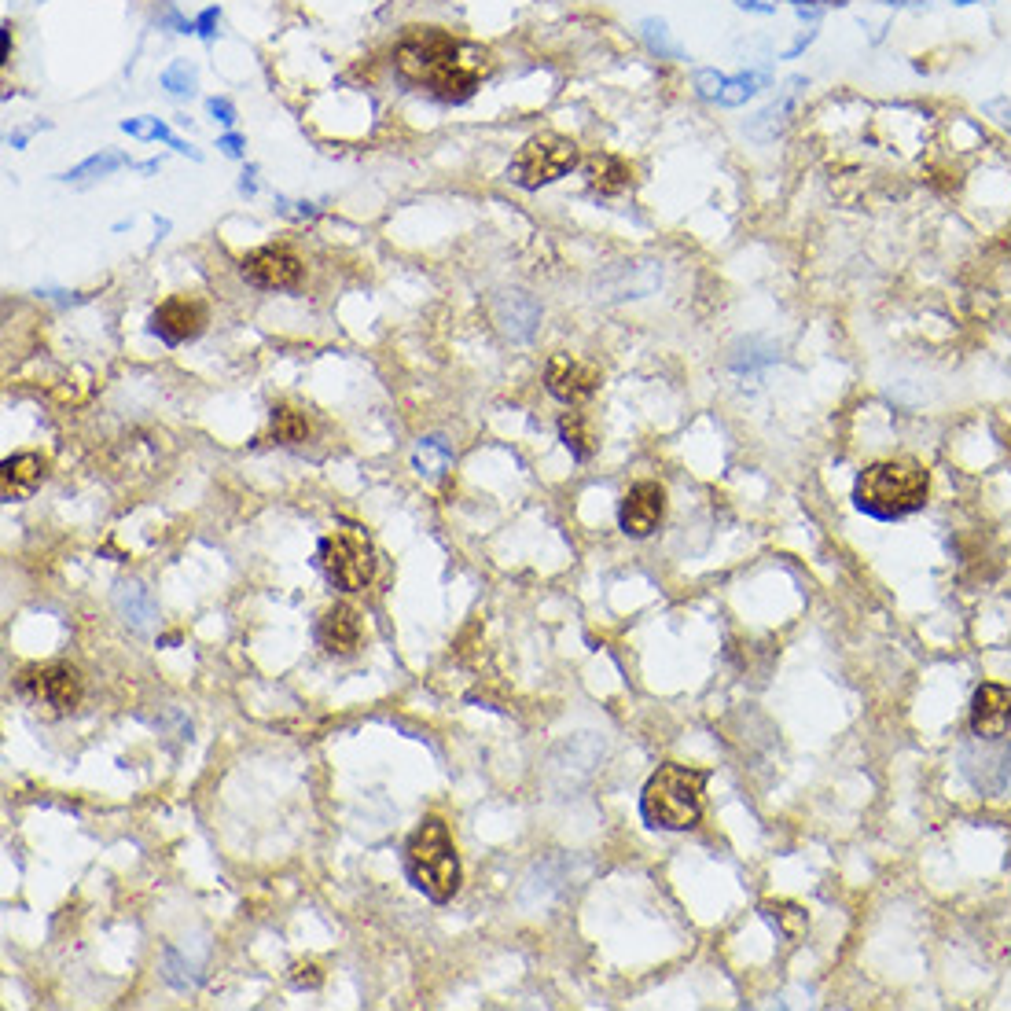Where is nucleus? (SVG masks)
<instances>
[{"label": "nucleus", "instance_id": "f257e3e1", "mask_svg": "<svg viewBox=\"0 0 1011 1011\" xmlns=\"http://www.w3.org/2000/svg\"><path fill=\"white\" fill-rule=\"evenodd\" d=\"M401 78L420 85L442 103H464L493 74L489 48L460 41L438 26H409L394 48Z\"/></svg>", "mask_w": 1011, "mask_h": 1011}, {"label": "nucleus", "instance_id": "f03ea898", "mask_svg": "<svg viewBox=\"0 0 1011 1011\" xmlns=\"http://www.w3.org/2000/svg\"><path fill=\"white\" fill-rule=\"evenodd\" d=\"M927 489H931V478H927L923 464H916V460H879V464H868L857 475L853 504L872 519L894 523V519L920 512L927 504Z\"/></svg>", "mask_w": 1011, "mask_h": 1011}, {"label": "nucleus", "instance_id": "7ed1b4c3", "mask_svg": "<svg viewBox=\"0 0 1011 1011\" xmlns=\"http://www.w3.org/2000/svg\"><path fill=\"white\" fill-rule=\"evenodd\" d=\"M703 769H688V765H659L648 776V784L640 791V813L651 828L662 831H688L703 817Z\"/></svg>", "mask_w": 1011, "mask_h": 1011}, {"label": "nucleus", "instance_id": "20e7f679", "mask_svg": "<svg viewBox=\"0 0 1011 1011\" xmlns=\"http://www.w3.org/2000/svg\"><path fill=\"white\" fill-rule=\"evenodd\" d=\"M405 872H409L412 887L434 905L456 898L460 890V857H456L453 835L445 828V820L427 817L420 828L412 831L405 842Z\"/></svg>", "mask_w": 1011, "mask_h": 1011}, {"label": "nucleus", "instance_id": "39448f33", "mask_svg": "<svg viewBox=\"0 0 1011 1011\" xmlns=\"http://www.w3.org/2000/svg\"><path fill=\"white\" fill-rule=\"evenodd\" d=\"M581 162V148L563 133H537L519 148V155L508 166V181L526 188V192H537L545 184L563 181L570 170H578Z\"/></svg>", "mask_w": 1011, "mask_h": 1011}, {"label": "nucleus", "instance_id": "423d86ee", "mask_svg": "<svg viewBox=\"0 0 1011 1011\" xmlns=\"http://www.w3.org/2000/svg\"><path fill=\"white\" fill-rule=\"evenodd\" d=\"M317 563L324 570V578L342 592H361L375 578L372 545L353 530H339V534L324 537L317 545Z\"/></svg>", "mask_w": 1011, "mask_h": 1011}, {"label": "nucleus", "instance_id": "0eeeda50", "mask_svg": "<svg viewBox=\"0 0 1011 1011\" xmlns=\"http://www.w3.org/2000/svg\"><path fill=\"white\" fill-rule=\"evenodd\" d=\"M19 692L30 695L37 706H48L52 714H70L81 703L85 684L74 666H45V670H26L19 677Z\"/></svg>", "mask_w": 1011, "mask_h": 1011}, {"label": "nucleus", "instance_id": "6e6552de", "mask_svg": "<svg viewBox=\"0 0 1011 1011\" xmlns=\"http://www.w3.org/2000/svg\"><path fill=\"white\" fill-rule=\"evenodd\" d=\"M239 273H243L247 284L262 287V291H291V287L302 284L306 265H302L295 250L273 243V247H258L254 254H247L239 262Z\"/></svg>", "mask_w": 1011, "mask_h": 1011}, {"label": "nucleus", "instance_id": "1a4fd4ad", "mask_svg": "<svg viewBox=\"0 0 1011 1011\" xmlns=\"http://www.w3.org/2000/svg\"><path fill=\"white\" fill-rule=\"evenodd\" d=\"M206 302L192 295H173L166 302H159V309L151 313L148 328L151 335H159L166 346H181V342H192L203 335L206 328Z\"/></svg>", "mask_w": 1011, "mask_h": 1011}, {"label": "nucleus", "instance_id": "9d476101", "mask_svg": "<svg viewBox=\"0 0 1011 1011\" xmlns=\"http://www.w3.org/2000/svg\"><path fill=\"white\" fill-rule=\"evenodd\" d=\"M545 387L563 405H581L600 390V368L570 353H552L545 364Z\"/></svg>", "mask_w": 1011, "mask_h": 1011}, {"label": "nucleus", "instance_id": "9b49d317", "mask_svg": "<svg viewBox=\"0 0 1011 1011\" xmlns=\"http://www.w3.org/2000/svg\"><path fill=\"white\" fill-rule=\"evenodd\" d=\"M666 515V489L659 482H637L618 504V526L625 537H651Z\"/></svg>", "mask_w": 1011, "mask_h": 1011}, {"label": "nucleus", "instance_id": "f8f14e48", "mask_svg": "<svg viewBox=\"0 0 1011 1011\" xmlns=\"http://www.w3.org/2000/svg\"><path fill=\"white\" fill-rule=\"evenodd\" d=\"M971 732L978 739H1004L1011 732V688L982 684L971 703Z\"/></svg>", "mask_w": 1011, "mask_h": 1011}, {"label": "nucleus", "instance_id": "ddd939ff", "mask_svg": "<svg viewBox=\"0 0 1011 1011\" xmlns=\"http://www.w3.org/2000/svg\"><path fill=\"white\" fill-rule=\"evenodd\" d=\"M317 640L328 655H353L361 644V618L350 603H335L320 614L317 622Z\"/></svg>", "mask_w": 1011, "mask_h": 1011}, {"label": "nucleus", "instance_id": "4468645a", "mask_svg": "<svg viewBox=\"0 0 1011 1011\" xmlns=\"http://www.w3.org/2000/svg\"><path fill=\"white\" fill-rule=\"evenodd\" d=\"M493 317H497L500 331L515 342H526L534 335V328L541 324V306L526 291H504V295L493 302Z\"/></svg>", "mask_w": 1011, "mask_h": 1011}, {"label": "nucleus", "instance_id": "2eb2a0df", "mask_svg": "<svg viewBox=\"0 0 1011 1011\" xmlns=\"http://www.w3.org/2000/svg\"><path fill=\"white\" fill-rule=\"evenodd\" d=\"M45 478V460L37 453H15L0 467V489L4 500H26Z\"/></svg>", "mask_w": 1011, "mask_h": 1011}, {"label": "nucleus", "instance_id": "dca6fc26", "mask_svg": "<svg viewBox=\"0 0 1011 1011\" xmlns=\"http://www.w3.org/2000/svg\"><path fill=\"white\" fill-rule=\"evenodd\" d=\"M585 181H589L592 192L622 195L625 188L633 184V166H629L622 155L600 151V155H589V159H585Z\"/></svg>", "mask_w": 1011, "mask_h": 1011}, {"label": "nucleus", "instance_id": "f3484780", "mask_svg": "<svg viewBox=\"0 0 1011 1011\" xmlns=\"http://www.w3.org/2000/svg\"><path fill=\"white\" fill-rule=\"evenodd\" d=\"M203 967H206V945L199 949V953H192V942H188V938L177 942V945H170L166 956H162V975H166V982L177 986V989L199 986Z\"/></svg>", "mask_w": 1011, "mask_h": 1011}, {"label": "nucleus", "instance_id": "a211bd4d", "mask_svg": "<svg viewBox=\"0 0 1011 1011\" xmlns=\"http://www.w3.org/2000/svg\"><path fill=\"white\" fill-rule=\"evenodd\" d=\"M114 607H118V618H122L133 633H148L151 625H155V600H151V592L144 585H122V589L114 592Z\"/></svg>", "mask_w": 1011, "mask_h": 1011}, {"label": "nucleus", "instance_id": "6ab92c4d", "mask_svg": "<svg viewBox=\"0 0 1011 1011\" xmlns=\"http://www.w3.org/2000/svg\"><path fill=\"white\" fill-rule=\"evenodd\" d=\"M795 114H798V96H791V92H780V96H776L769 107H762V111L750 118V125H747L750 137L776 140L787 129V122H791Z\"/></svg>", "mask_w": 1011, "mask_h": 1011}, {"label": "nucleus", "instance_id": "aec40b11", "mask_svg": "<svg viewBox=\"0 0 1011 1011\" xmlns=\"http://www.w3.org/2000/svg\"><path fill=\"white\" fill-rule=\"evenodd\" d=\"M269 438L276 445H298L309 438V420L306 412L291 409V405H276L273 420H269Z\"/></svg>", "mask_w": 1011, "mask_h": 1011}, {"label": "nucleus", "instance_id": "412c9836", "mask_svg": "<svg viewBox=\"0 0 1011 1011\" xmlns=\"http://www.w3.org/2000/svg\"><path fill=\"white\" fill-rule=\"evenodd\" d=\"M559 442L567 445L574 460H589L592 456V434L589 423L581 420V412H563L559 416Z\"/></svg>", "mask_w": 1011, "mask_h": 1011}, {"label": "nucleus", "instance_id": "4be33fe9", "mask_svg": "<svg viewBox=\"0 0 1011 1011\" xmlns=\"http://www.w3.org/2000/svg\"><path fill=\"white\" fill-rule=\"evenodd\" d=\"M762 912H765V920L773 923L780 934H787V938H798L809 923L806 909H798L795 901H765Z\"/></svg>", "mask_w": 1011, "mask_h": 1011}, {"label": "nucleus", "instance_id": "5701e85b", "mask_svg": "<svg viewBox=\"0 0 1011 1011\" xmlns=\"http://www.w3.org/2000/svg\"><path fill=\"white\" fill-rule=\"evenodd\" d=\"M640 37H644V45H648L651 56H659V59H684V48L673 41L666 19H644V23H640Z\"/></svg>", "mask_w": 1011, "mask_h": 1011}, {"label": "nucleus", "instance_id": "b1692460", "mask_svg": "<svg viewBox=\"0 0 1011 1011\" xmlns=\"http://www.w3.org/2000/svg\"><path fill=\"white\" fill-rule=\"evenodd\" d=\"M412 464H416V471L423 478H438L449 467V449L442 445V438H423L416 456H412Z\"/></svg>", "mask_w": 1011, "mask_h": 1011}, {"label": "nucleus", "instance_id": "393cba45", "mask_svg": "<svg viewBox=\"0 0 1011 1011\" xmlns=\"http://www.w3.org/2000/svg\"><path fill=\"white\" fill-rule=\"evenodd\" d=\"M122 166H129V159H125V155H118V151H103V155H92V159H85V162H81V166H74V170L67 173V181H85V177H107V173L122 170Z\"/></svg>", "mask_w": 1011, "mask_h": 1011}, {"label": "nucleus", "instance_id": "a878e982", "mask_svg": "<svg viewBox=\"0 0 1011 1011\" xmlns=\"http://www.w3.org/2000/svg\"><path fill=\"white\" fill-rule=\"evenodd\" d=\"M162 85H166L173 96H192V92H195V67L188 63V59H177V63H170V67H166V74H162Z\"/></svg>", "mask_w": 1011, "mask_h": 1011}, {"label": "nucleus", "instance_id": "bb28decb", "mask_svg": "<svg viewBox=\"0 0 1011 1011\" xmlns=\"http://www.w3.org/2000/svg\"><path fill=\"white\" fill-rule=\"evenodd\" d=\"M725 78H728V74H717L714 67L695 70V74H692L695 96H699V100H710V103H717V100H721V89H725Z\"/></svg>", "mask_w": 1011, "mask_h": 1011}, {"label": "nucleus", "instance_id": "cd10ccee", "mask_svg": "<svg viewBox=\"0 0 1011 1011\" xmlns=\"http://www.w3.org/2000/svg\"><path fill=\"white\" fill-rule=\"evenodd\" d=\"M320 982H324V975H320V967L313 960H298L291 967V986L295 989H317Z\"/></svg>", "mask_w": 1011, "mask_h": 1011}, {"label": "nucleus", "instance_id": "c85d7f7f", "mask_svg": "<svg viewBox=\"0 0 1011 1011\" xmlns=\"http://www.w3.org/2000/svg\"><path fill=\"white\" fill-rule=\"evenodd\" d=\"M817 37H820L817 26H809V30H802V34H798L795 41H791V45H787L784 52H780V59H798V56H802V52H809V48L817 45Z\"/></svg>", "mask_w": 1011, "mask_h": 1011}, {"label": "nucleus", "instance_id": "c756f323", "mask_svg": "<svg viewBox=\"0 0 1011 1011\" xmlns=\"http://www.w3.org/2000/svg\"><path fill=\"white\" fill-rule=\"evenodd\" d=\"M122 129H125V133H133V137H155V140H159L162 122H155V118H151V122H144V118H125Z\"/></svg>", "mask_w": 1011, "mask_h": 1011}, {"label": "nucleus", "instance_id": "7c9ffc66", "mask_svg": "<svg viewBox=\"0 0 1011 1011\" xmlns=\"http://www.w3.org/2000/svg\"><path fill=\"white\" fill-rule=\"evenodd\" d=\"M206 107H210V114H214L217 122H225V125L236 122V107H232L228 100H217V96H214V100L206 103Z\"/></svg>", "mask_w": 1011, "mask_h": 1011}, {"label": "nucleus", "instance_id": "2f4dec72", "mask_svg": "<svg viewBox=\"0 0 1011 1011\" xmlns=\"http://www.w3.org/2000/svg\"><path fill=\"white\" fill-rule=\"evenodd\" d=\"M217 19H221V12L217 8H206L199 19H195V34H203V37H214V26H217Z\"/></svg>", "mask_w": 1011, "mask_h": 1011}, {"label": "nucleus", "instance_id": "473e14b6", "mask_svg": "<svg viewBox=\"0 0 1011 1011\" xmlns=\"http://www.w3.org/2000/svg\"><path fill=\"white\" fill-rule=\"evenodd\" d=\"M787 4L791 8H824L828 12V8H846L850 0H787Z\"/></svg>", "mask_w": 1011, "mask_h": 1011}, {"label": "nucleus", "instance_id": "72a5a7b5", "mask_svg": "<svg viewBox=\"0 0 1011 1011\" xmlns=\"http://www.w3.org/2000/svg\"><path fill=\"white\" fill-rule=\"evenodd\" d=\"M217 148L225 151V155H236V159H239V155H243V137H236V133H228V137L217 140Z\"/></svg>", "mask_w": 1011, "mask_h": 1011}, {"label": "nucleus", "instance_id": "f704fd0d", "mask_svg": "<svg viewBox=\"0 0 1011 1011\" xmlns=\"http://www.w3.org/2000/svg\"><path fill=\"white\" fill-rule=\"evenodd\" d=\"M795 15H798V23L817 26L820 19H824V8H795Z\"/></svg>", "mask_w": 1011, "mask_h": 1011}, {"label": "nucleus", "instance_id": "c9c22d12", "mask_svg": "<svg viewBox=\"0 0 1011 1011\" xmlns=\"http://www.w3.org/2000/svg\"><path fill=\"white\" fill-rule=\"evenodd\" d=\"M0 37H4V45H0V59L8 63L12 59V23H4V30H0Z\"/></svg>", "mask_w": 1011, "mask_h": 1011}, {"label": "nucleus", "instance_id": "e433bc0d", "mask_svg": "<svg viewBox=\"0 0 1011 1011\" xmlns=\"http://www.w3.org/2000/svg\"><path fill=\"white\" fill-rule=\"evenodd\" d=\"M743 12H754V15H776V4H765V0H750Z\"/></svg>", "mask_w": 1011, "mask_h": 1011}, {"label": "nucleus", "instance_id": "4c0bfd02", "mask_svg": "<svg viewBox=\"0 0 1011 1011\" xmlns=\"http://www.w3.org/2000/svg\"><path fill=\"white\" fill-rule=\"evenodd\" d=\"M927 4H931V0H901V8H905V12H920V8H927Z\"/></svg>", "mask_w": 1011, "mask_h": 1011}, {"label": "nucleus", "instance_id": "58836bf2", "mask_svg": "<svg viewBox=\"0 0 1011 1011\" xmlns=\"http://www.w3.org/2000/svg\"><path fill=\"white\" fill-rule=\"evenodd\" d=\"M239 188H243V192H247V195H254V170L243 173V181H239Z\"/></svg>", "mask_w": 1011, "mask_h": 1011}, {"label": "nucleus", "instance_id": "ea45409f", "mask_svg": "<svg viewBox=\"0 0 1011 1011\" xmlns=\"http://www.w3.org/2000/svg\"><path fill=\"white\" fill-rule=\"evenodd\" d=\"M949 4H953V8H960V12H964V8H975V4H989V0H949Z\"/></svg>", "mask_w": 1011, "mask_h": 1011}, {"label": "nucleus", "instance_id": "a19ab883", "mask_svg": "<svg viewBox=\"0 0 1011 1011\" xmlns=\"http://www.w3.org/2000/svg\"><path fill=\"white\" fill-rule=\"evenodd\" d=\"M747 4H750V0H736V8H747Z\"/></svg>", "mask_w": 1011, "mask_h": 1011}, {"label": "nucleus", "instance_id": "79ce46f5", "mask_svg": "<svg viewBox=\"0 0 1011 1011\" xmlns=\"http://www.w3.org/2000/svg\"><path fill=\"white\" fill-rule=\"evenodd\" d=\"M989 4H1000V0H989Z\"/></svg>", "mask_w": 1011, "mask_h": 1011}]
</instances>
